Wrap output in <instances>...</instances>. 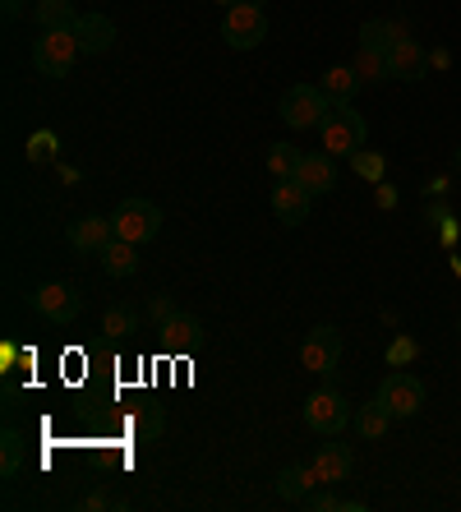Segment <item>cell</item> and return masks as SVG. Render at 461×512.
<instances>
[{"label":"cell","mask_w":461,"mask_h":512,"mask_svg":"<svg viewBox=\"0 0 461 512\" xmlns=\"http://www.w3.org/2000/svg\"><path fill=\"white\" fill-rule=\"evenodd\" d=\"M323 111H328V97L319 84H291L282 93V111L277 116L291 125V130H319Z\"/></svg>","instance_id":"6"},{"label":"cell","mask_w":461,"mask_h":512,"mask_svg":"<svg viewBox=\"0 0 461 512\" xmlns=\"http://www.w3.org/2000/svg\"><path fill=\"white\" fill-rule=\"evenodd\" d=\"M222 37H226V47H236V51H254L268 37V14H263L259 0H245V5H231L222 19Z\"/></svg>","instance_id":"3"},{"label":"cell","mask_w":461,"mask_h":512,"mask_svg":"<svg viewBox=\"0 0 461 512\" xmlns=\"http://www.w3.org/2000/svg\"><path fill=\"white\" fill-rule=\"evenodd\" d=\"M213 5H222V10H231V5H245V0H213Z\"/></svg>","instance_id":"35"},{"label":"cell","mask_w":461,"mask_h":512,"mask_svg":"<svg viewBox=\"0 0 461 512\" xmlns=\"http://www.w3.org/2000/svg\"><path fill=\"white\" fill-rule=\"evenodd\" d=\"M351 167H355V176H365V180H374V185H379L383 171H388V162H383V153H369V148H360V153L351 157Z\"/></svg>","instance_id":"27"},{"label":"cell","mask_w":461,"mask_h":512,"mask_svg":"<svg viewBox=\"0 0 461 512\" xmlns=\"http://www.w3.org/2000/svg\"><path fill=\"white\" fill-rule=\"evenodd\" d=\"M397 24H388V19H369L365 28H360V47H369V51H392L397 47Z\"/></svg>","instance_id":"23"},{"label":"cell","mask_w":461,"mask_h":512,"mask_svg":"<svg viewBox=\"0 0 461 512\" xmlns=\"http://www.w3.org/2000/svg\"><path fill=\"white\" fill-rule=\"evenodd\" d=\"M355 74H360V84H379V79H392V70H388V51H369V47H360V51H355Z\"/></svg>","instance_id":"22"},{"label":"cell","mask_w":461,"mask_h":512,"mask_svg":"<svg viewBox=\"0 0 461 512\" xmlns=\"http://www.w3.org/2000/svg\"><path fill=\"white\" fill-rule=\"evenodd\" d=\"M102 273L107 277H134L139 273V245L116 236L107 250H102Z\"/></svg>","instance_id":"18"},{"label":"cell","mask_w":461,"mask_h":512,"mask_svg":"<svg viewBox=\"0 0 461 512\" xmlns=\"http://www.w3.org/2000/svg\"><path fill=\"white\" fill-rule=\"evenodd\" d=\"M176 314V305H171V296H153V319H157V328H162L166 319Z\"/></svg>","instance_id":"32"},{"label":"cell","mask_w":461,"mask_h":512,"mask_svg":"<svg viewBox=\"0 0 461 512\" xmlns=\"http://www.w3.org/2000/svg\"><path fill=\"white\" fill-rule=\"evenodd\" d=\"M305 508H314V512H337L342 508V499H337V494H328V489H323V494H305Z\"/></svg>","instance_id":"31"},{"label":"cell","mask_w":461,"mask_h":512,"mask_svg":"<svg viewBox=\"0 0 461 512\" xmlns=\"http://www.w3.org/2000/svg\"><path fill=\"white\" fill-rule=\"evenodd\" d=\"M314 485H319V471H314V466H286L282 476H277V494H282L286 503H300Z\"/></svg>","instance_id":"20"},{"label":"cell","mask_w":461,"mask_h":512,"mask_svg":"<svg viewBox=\"0 0 461 512\" xmlns=\"http://www.w3.org/2000/svg\"><path fill=\"white\" fill-rule=\"evenodd\" d=\"M355 420V411H351V402H346L337 388H319V393H309V402H305V425L314 429V434H342L346 425Z\"/></svg>","instance_id":"5"},{"label":"cell","mask_w":461,"mask_h":512,"mask_svg":"<svg viewBox=\"0 0 461 512\" xmlns=\"http://www.w3.org/2000/svg\"><path fill=\"white\" fill-rule=\"evenodd\" d=\"M134 328H139V314H134L130 305H111V310L102 314V333L116 337V342H120V337H130Z\"/></svg>","instance_id":"25"},{"label":"cell","mask_w":461,"mask_h":512,"mask_svg":"<svg viewBox=\"0 0 461 512\" xmlns=\"http://www.w3.org/2000/svg\"><path fill=\"white\" fill-rule=\"evenodd\" d=\"M291 180H300L309 194L337 190V157H332V153H300L296 176H291Z\"/></svg>","instance_id":"13"},{"label":"cell","mask_w":461,"mask_h":512,"mask_svg":"<svg viewBox=\"0 0 461 512\" xmlns=\"http://www.w3.org/2000/svg\"><path fill=\"white\" fill-rule=\"evenodd\" d=\"M79 37L74 28H47V33L33 42V65L37 74H51V79H65L74 70V60H79Z\"/></svg>","instance_id":"2"},{"label":"cell","mask_w":461,"mask_h":512,"mask_svg":"<svg viewBox=\"0 0 461 512\" xmlns=\"http://www.w3.org/2000/svg\"><path fill=\"white\" fill-rule=\"evenodd\" d=\"M337 360H342V333H337L332 323L309 328V337L300 342V365H305L309 374H332Z\"/></svg>","instance_id":"7"},{"label":"cell","mask_w":461,"mask_h":512,"mask_svg":"<svg viewBox=\"0 0 461 512\" xmlns=\"http://www.w3.org/2000/svg\"><path fill=\"white\" fill-rule=\"evenodd\" d=\"M379 402L388 406L397 420H406V416H415L420 406H425V383L415 379V374H402V370H392L388 379L379 383Z\"/></svg>","instance_id":"8"},{"label":"cell","mask_w":461,"mask_h":512,"mask_svg":"<svg viewBox=\"0 0 461 512\" xmlns=\"http://www.w3.org/2000/svg\"><path fill=\"white\" fill-rule=\"evenodd\" d=\"M74 37H79V51H83V56H102V51L116 47V24H111L102 10H88V14H79Z\"/></svg>","instance_id":"12"},{"label":"cell","mask_w":461,"mask_h":512,"mask_svg":"<svg viewBox=\"0 0 461 512\" xmlns=\"http://www.w3.org/2000/svg\"><path fill=\"white\" fill-rule=\"evenodd\" d=\"M28 305H33L42 319H51V323H70L74 314H79V291H74L70 282H47V286H37L33 296H28Z\"/></svg>","instance_id":"9"},{"label":"cell","mask_w":461,"mask_h":512,"mask_svg":"<svg viewBox=\"0 0 461 512\" xmlns=\"http://www.w3.org/2000/svg\"><path fill=\"white\" fill-rule=\"evenodd\" d=\"M51 157H56V134L51 130L33 134V139H28V162H51Z\"/></svg>","instance_id":"30"},{"label":"cell","mask_w":461,"mask_h":512,"mask_svg":"<svg viewBox=\"0 0 461 512\" xmlns=\"http://www.w3.org/2000/svg\"><path fill=\"white\" fill-rule=\"evenodd\" d=\"M355 429H360V439H383L388 434V425H392V411L374 397V402H365L360 411H355V420H351Z\"/></svg>","instance_id":"21"},{"label":"cell","mask_w":461,"mask_h":512,"mask_svg":"<svg viewBox=\"0 0 461 512\" xmlns=\"http://www.w3.org/2000/svg\"><path fill=\"white\" fill-rule=\"evenodd\" d=\"M319 134H323V153L355 157L369 139V125L360 111H351V102H346V107H332L328 102V111H323V120H319Z\"/></svg>","instance_id":"1"},{"label":"cell","mask_w":461,"mask_h":512,"mask_svg":"<svg viewBox=\"0 0 461 512\" xmlns=\"http://www.w3.org/2000/svg\"><path fill=\"white\" fill-rule=\"evenodd\" d=\"M19 466H24V434L10 425L0 434V476H14Z\"/></svg>","instance_id":"24"},{"label":"cell","mask_w":461,"mask_h":512,"mask_svg":"<svg viewBox=\"0 0 461 512\" xmlns=\"http://www.w3.org/2000/svg\"><path fill=\"white\" fill-rule=\"evenodd\" d=\"M33 19L42 33H47V28H74L79 24V10H74V0H37Z\"/></svg>","instance_id":"19"},{"label":"cell","mask_w":461,"mask_h":512,"mask_svg":"<svg viewBox=\"0 0 461 512\" xmlns=\"http://www.w3.org/2000/svg\"><path fill=\"white\" fill-rule=\"evenodd\" d=\"M19 5H24V0H5V19H19Z\"/></svg>","instance_id":"34"},{"label":"cell","mask_w":461,"mask_h":512,"mask_svg":"<svg viewBox=\"0 0 461 512\" xmlns=\"http://www.w3.org/2000/svg\"><path fill=\"white\" fill-rule=\"evenodd\" d=\"M162 425H166V420H162V406H153V402H148L139 416H134V429H139V439H157V434H162Z\"/></svg>","instance_id":"28"},{"label":"cell","mask_w":461,"mask_h":512,"mask_svg":"<svg viewBox=\"0 0 461 512\" xmlns=\"http://www.w3.org/2000/svg\"><path fill=\"white\" fill-rule=\"evenodd\" d=\"M309 203H314V194L300 185V180H277L272 185V213H277V222H286V227H300L309 217Z\"/></svg>","instance_id":"11"},{"label":"cell","mask_w":461,"mask_h":512,"mask_svg":"<svg viewBox=\"0 0 461 512\" xmlns=\"http://www.w3.org/2000/svg\"><path fill=\"white\" fill-rule=\"evenodd\" d=\"M65 236L79 254H102L116 240V227H111V217H79V222H70Z\"/></svg>","instance_id":"14"},{"label":"cell","mask_w":461,"mask_h":512,"mask_svg":"<svg viewBox=\"0 0 461 512\" xmlns=\"http://www.w3.org/2000/svg\"><path fill=\"white\" fill-rule=\"evenodd\" d=\"M429 51L415 42V37H397V47L388 51V70H392V79H402V84H420L429 74Z\"/></svg>","instance_id":"10"},{"label":"cell","mask_w":461,"mask_h":512,"mask_svg":"<svg viewBox=\"0 0 461 512\" xmlns=\"http://www.w3.org/2000/svg\"><path fill=\"white\" fill-rule=\"evenodd\" d=\"M296 162H300V148H296V143H272V148H268V171L277 180L296 176Z\"/></svg>","instance_id":"26"},{"label":"cell","mask_w":461,"mask_h":512,"mask_svg":"<svg viewBox=\"0 0 461 512\" xmlns=\"http://www.w3.org/2000/svg\"><path fill=\"white\" fill-rule=\"evenodd\" d=\"M111 227L120 240H134V245H148V240L162 231V208L153 199H125L111 213Z\"/></svg>","instance_id":"4"},{"label":"cell","mask_w":461,"mask_h":512,"mask_svg":"<svg viewBox=\"0 0 461 512\" xmlns=\"http://www.w3.org/2000/svg\"><path fill=\"white\" fill-rule=\"evenodd\" d=\"M457 333H461V319H457Z\"/></svg>","instance_id":"36"},{"label":"cell","mask_w":461,"mask_h":512,"mask_svg":"<svg viewBox=\"0 0 461 512\" xmlns=\"http://www.w3.org/2000/svg\"><path fill=\"white\" fill-rule=\"evenodd\" d=\"M323 97H328L332 107H346L355 97V88H360V74H355V65H332V70H323Z\"/></svg>","instance_id":"17"},{"label":"cell","mask_w":461,"mask_h":512,"mask_svg":"<svg viewBox=\"0 0 461 512\" xmlns=\"http://www.w3.org/2000/svg\"><path fill=\"white\" fill-rule=\"evenodd\" d=\"M374 203H379V208H397V190L379 180V190H374Z\"/></svg>","instance_id":"33"},{"label":"cell","mask_w":461,"mask_h":512,"mask_svg":"<svg viewBox=\"0 0 461 512\" xmlns=\"http://www.w3.org/2000/svg\"><path fill=\"white\" fill-rule=\"evenodd\" d=\"M415 356H420V346H415V337H397V342L388 346V365H392V370H402V365H411Z\"/></svg>","instance_id":"29"},{"label":"cell","mask_w":461,"mask_h":512,"mask_svg":"<svg viewBox=\"0 0 461 512\" xmlns=\"http://www.w3.org/2000/svg\"><path fill=\"white\" fill-rule=\"evenodd\" d=\"M351 466H355V457H351V448H346V443H323L319 457H314L319 485H332V480H346V476H351Z\"/></svg>","instance_id":"16"},{"label":"cell","mask_w":461,"mask_h":512,"mask_svg":"<svg viewBox=\"0 0 461 512\" xmlns=\"http://www.w3.org/2000/svg\"><path fill=\"white\" fill-rule=\"evenodd\" d=\"M157 333H162V342L171 346V351H199L203 346V323L194 319V314H180V310L171 314Z\"/></svg>","instance_id":"15"}]
</instances>
